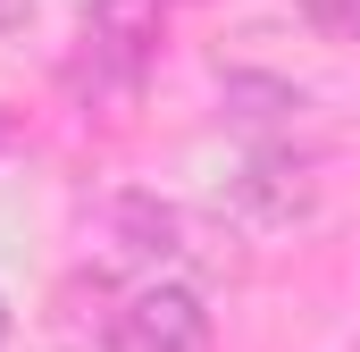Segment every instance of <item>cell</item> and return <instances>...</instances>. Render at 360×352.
<instances>
[{"label": "cell", "mask_w": 360, "mask_h": 352, "mask_svg": "<svg viewBox=\"0 0 360 352\" xmlns=\"http://www.w3.org/2000/svg\"><path fill=\"white\" fill-rule=\"evenodd\" d=\"M235 210L260 218V227H285L310 210V160H285V151H260L252 168L235 176Z\"/></svg>", "instance_id": "3"}, {"label": "cell", "mask_w": 360, "mask_h": 352, "mask_svg": "<svg viewBox=\"0 0 360 352\" xmlns=\"http://www.w3.org/2000/svg\"><path fill=\"white\" fill-rule=\"evenodd\" d=\"M25 8H34V0H0V34H17V25H25Z\"/></svg>", "instance_id": "6"}, {"label": "cell", "mask_w": 360, "mask_h": 352, "mask_svg": "<svg viewBox=\"0 0 360 352\" xmlns=\"http://www.w3.org/2000/svg\"><path fill=\"white\" fill-rule=\"evenodd\" d=\"M218 101H226V118H243V126H276V118H293L302 109V92L285 84V76H218Z\"/></svg>", "instance_id": "4"}, {"label": "cell", "mask_w": 360, "mask_h": 352, "mask_svg": "<svg viewBox=\"0 0 360 352\" xmlns=\"http://www.w3.org/2000/svg\"><path fill=\"white\" fill-rule=\"evenodd\" d=\"M319 34H360V0H293Z\"/></svg>", "instance_id": "5"}, {"label": "cell", "mask_w": 360, "mask_h": 352, "mask_svg": "<svg viewBox=\"0 0 360 352\" xmlns=\"http://www.w3.org/2000/svg\"><path fill=\"white\" fill-rule=\"evenodd\" d=\"M101 235H109V260L117 268H160L184 252V218L160 193H109L101 201Z\"/></svg>", "instance_id": "1"}, {"label": "cell", "mask_w": 360, "mask_h": 352, "mask_svg": "<svg viewBox=\"0 0 360 352\" xmlns=\"http://www.w3.org/2000/svg\"><path fill=\"white\" fill-rule=\"evenodd\" d=\"M352 352H360V344H352Z\"/></svg>", "instance_id": "9"}, {"label": "cell", "mask_w": 360, "mask_h": 352, "mask_svg": "<svg viewBox=\"0 0 360 352\" xmlns=\"http://www.w3.org/2000/svg\"><path fill=\"white\" fill-rule=\"evenodd\" d=\"M193 344H210V310H201V294L151 285V294L126 302V352H193Z\"/></svg>", "instance_id": "2"}, {"label": "cell", "mask_w": 360, "mask_h": 352, "mask_svg": "<svg viewBox=\"0 0 360 352\" xmlns=\"http://www.w3.org/2000/svg\"><path fill=\"white\" fill-rule=\"evenodd\" d=\"M0 344H8V302H0Z\"/></svg>", "instance_id": "7"}, {"label": "cell", "mask_w": 360, "mask_h": 352, "mask_svg": "<svg viewBox=\"0 0 360 352\" xmlns=\"http://www.w3.org/2000/svg\"><path fill=\"white\" fill-rule=\"evenodd\" d=\"M193 352H210V344H193Z\"/></svg>", "instance_id": "8"}]
</instances>
